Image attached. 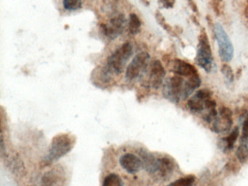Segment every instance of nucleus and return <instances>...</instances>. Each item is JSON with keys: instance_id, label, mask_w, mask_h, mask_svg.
I'll list each match as a JSON object with an SVG mask.
<instances>
[{"instance_id": "nucleus-14", "label": "nucleus", "mask_w": 248, "mask_h": 186, "mask_svg": "<svg viewBox=\"0 0 248 186\" xmlns=\"http://www.w3.org/2000/svg\"><path fill=\"white\" fill-rule=\"evenodd\" d=\"M239 135V128L236 126L228 136L219 140L217 146L223 153L229 152L234 147L235 142H236Z\"/></svg>"}, {"instance_id": "nucleus-13", "label": "nucleus", "mask_w": 248, "mask_h": 186, "mask_svg": "<svg viewBox=\"0 0 248 186\" xmlns=\"http://www.w3.org/2000/svg\"><path fill=\"white\" fill-rule=\"evenodd\" d=\"M172 71L177 75L183 76L187 78L198 74L194 65L180 59H175L172 61Z\"/></svg>"}, {"instance_id": "nucleus-11", "label": "nucleus", "mask_w": 248, "mask_h": 186, "mask_svg": "<svg viewBox=\"0 0 248 186\" xmlns=\"http://www.w3.org/2000/svg\"><path fill=\"white\" fill-rule=\"evenodd\" d=\"M165 74L166 72L162 62L158 60L152 61L149 68L148 84L152 88L159 89L163 83Z\"/></svg>"}, {"instance_id": "nucleus-5", "label": "nucleus", "mask_w": 248, "mask_h": 186, "mask_svg": "<svg viewBox=\"0 0 248 186\" xmlns=\"http://www.w3.org/2000/svg\"><path fill=\"white\" fill-rule=\"evenodd\" d=\"M215 35L218 45L219 55L222 61L229 62L233 57V46L223 26L217 23L214 26Z\"/></svg>"}, {"instance_id": "nucleus-24", "label": "nucleus", "mask_w": 248, "mask_h": 186, "mask_svg": "<svg viewBox=\"0 0 248 186\" xmlns=\"http://www.w3.org/2000/svg\"><path fill=\"white\" fill-rule=\"evenodd\" d=\"M222 0H213V7L215 13L217 16H219L221 8Z\"/></svg>"}, {"instance_id": "nucleus-4", "label": "nucleus", "mask_w": 248, "mask_h": 186, "mask_svg": "<svg viewBox=\"0 0 248 186\" xmlns=\"http://www.w3.org/2000/svg\"><path fill=\"white\" fill-rule=\"evenodd\" d=\"M196 62L206 72H210L213 68V57L207 33L204 30L199 36Z\"/></svg>"}, {"instance_id": "nucleus-23", "label": "nucleus", "mask_w": 248, "mask_h": 186, "mask_svg": "<svg viewBox=\"0 0 248 186\" xmlns=\"http://www.w3.org/2000/svg\"><path fill=\"white\" fill-rule=\"evenodd\" d=\"M175 0H159V3L164 8H171L173 7Z\"/></svg>"}, {"instance_id": "nucleus-19", "label": "nucleus", "mask_w": 248, "mask_h": 186, "mask_svg": "<svg viewBox=\"0 0 248 186\" xmlns=\"http://www.w3.org/2000/svg\"><path fill=\"white\" fill-rule=\"evenodd\" d=\"M195 180V176L191 174V175L181 177V178L172 182L168 186H192Z\"/></svg>"}, {"instance_id": "nucleus-2", "label": "nucleus", "mask_w": 248, "mask_h": 186, "mask_svg": "<svg viewBox=\"0 0 248 186\" xmlns=\"http://www.w3.org/2000/svg\"><path fill=\"white\" fill-rule=\"evenodd\" d=\"M132 54L133 46L128 42L123 44L116 49L107 60V65L103 74L104 78L110 79L114 74H121Z\"/></svg>"}, {"instance_id": "nucleus-8", "label": "nucleus", "mask_w": 248, "mask_h": 186, "mask_svg": "<svg viewBox=\"0 0 248 186\" xmlns=\"http://www.w3.org/2000/svg\"><path fill=\"white\" fill-rule=\"evenodd\" d=\"M233 113L227 107H221L217 116L212 122L211 129L216 133H226L229 132L233 125Z\"/></svg>"}, {"instance_id": "nucleus-7", "label": "nucleus", "mask_w": 248, "mask_h": 186, "mask_svg": "<svg viewBox=\"0 0 248 186\" xmlns=\"http://www.w3.org/2000/svg\"><path fill=\"white\" fill-rule=\"evenodd\" d=\"M149 58L150 56L146 52H142L136 55L126 70V78L129 81H133L143 76L147 69Z\"/></svg>"}, {"instance_id": "nucleus-10", "label": "nucleus", "mask_w": 248, "mask_h": 186, "mask_svg": "<svg viewBox=\"0 0 248 186\" xmlns=\"http://www.w3.org/2000/svg\"><path fill=\"white\" fill-rule=\"evenodd\" d=\"M212 93L208 90L197 91L188 101V107L194 113H201L204 111L206 103L211 98Z\"/></svg>"}, {"instance_id": "nucleus-17", "label": "nucleus", "mask_w": 248, "mask_h": 186, "mask_svg": "<svg viewBox=\"0 0 248 186\" xmlns=\"http://www.w3.org/2000/svg\"><path fill=\"white\" fill-rule=\"evenodd\" d=\"M102 186H123V180L118 174L111 173L104 179Z\"/></svg>"}, {"instance_id": "nucleus-20", "label": "nucleus", "mask_w": 248, "mask_h": 186, "mask_svg": "<svg viewBox=\"0 0 248 186\" xmlns=\"http://www.w3.org/2000/svg\"><path fill=\"white\" fill-rule=\"evenodd\" d=\"M63 7L66 10L74 11L82 7V0H63Z\"/></svg>"}, {"instance_id": "nucleus-12", "label": "nucleus", "mask_w": 248, "mask_h": 186, "mask_svg": "<svg viewBox=\"0 0 248 186\" xmlns=\"http://www.w3.org/2000/svg\"><path fill=\"white\" fill-rule=\"evenodd\" d=\"M120 164L124 171L130 174H136L143 168L141 158L130 153L120 156Z\"/></svg>"}, {"instance_id": "nucleus-6", "label": "nucleus", "mask_w": 248, "mask_h": 186, "mask_svg": "<svg viewBox=\"0 0 248 186\" xmlns=\"http://www.w3.org/2000/svg\"><path fill=\"white\" fill-rule=\"evenodd\" d=\"M184 79L181 76H174L170 77L164 83L163 93L164 97L171 103H179L182 99L183 89H184Z\"/></svg>"}, {"instance_id": "nucleus-9", "label": "nucleus", "mask_w": 248, "mask_h": 186, "mask_svg": "<svg viewBox=\"0 0 248 186\" xmlns=\"http://www.w3.org/2000/svg\"><path fill=\"white\" fill-rule=\"evenodd\" d=\"M125 24V17L123 14H120L113 17L107 24H103L101 28L106 36L114 39L122 34Z\"/></svg>"}, {"instance_id": "nucleus-1", "label": "nucleus", "mask_w": 248, "mask_h": 186, "mask_svg": "<svg viewBox=\"0 0 248 186\" xmlns=\"http://www.w3.org/2000/svg\"><path fill=\"white\" fill-rule=\"evenodd\" d=\"M141 159L143 168L156 180L167 181L175 171V161L168 155H156L147 151Z\"/></svg>"}, {"instance_id": "nucleus-25", "label": "nucleus", "mask_w": 248, "mask_h": 186, "mask_svg": "<svg viewBox=\"0 0 248 186\" xmlns=\"http://www.w3.org/2000/svg\"><path fill=\"white\" fill-rule=\"evenodd\" d=\"M245 16H246V17H248V5H247L246 8H245Z\"/></svg>"}, {"instance_id": "nucleus-3", "label": "nucleus", "mask_w": 248, "mask_h": 186, "mask_svg": "<svg viewBox=\"0 0 248 186\" xmlns=\"http://www.w3.org/2000/svg\"><path fill=\"white\" fill-rule=\"evenodd\" d=\"M75 138L70 134L62 133L56 135L52 139L46 162L50 164L62 158L69 154L75 145Z\"/></svg>"}, {"instance_id": "nucleus-21", "label": "nucleus", "mask_w": 248, "mask_h": 186, "mask_svg": "<svg viewBox=\"0 0 248 186\" xmlns=\"http://www.w3.org/2000/svg\"><path fill=\"white\" fill-rule=\"evenodd\" d=\"M222 74L224 76L225 78L228 80L229 82H233V79H234V75H233V70H232V67L229 66L228 64H223L221 66Z\"/></svg>"}, {"instance_id": "nucleus-15", "label": "nucleus", "mask_w": 248, "mask_h": 186, "mask_svg": "<svg viewBox=\"0 0 248 186\" xmlns=\"http://www.w3.org/2000/svg\"><path fill=\"white\" fill-rule=\"evenodd\" d=\"M201 84V78L199 77V74L188 77V79L184 81L182 94L183 100L188 98L198 87H200Z\"/></svg>"}, {"instance_id": "nucleus-22", "label": "nucleus", "mask_w": 248, "mask_h": 186, "mask_svg": "<svg viewBox=\"0 0 248 186\" xmlns=\"http://www.w3.org/2000/svg\"><path fill=\"white\" fill-rule=\"evenodd\" d=\"M248 139V115H247L245 120L242 123V137H241V141L242 142H246Z\"/></svg>"}, {"instance_id": "nucleus-16", "label": "nucleus", "mask_w": 248, "mask_h": 186, "mask_svg": "<svg viewBox=\"0 0 248 186\" xmlns=\"http://www.w3.org/2000/svg\"><path fill=\"white\" fill-rule=\"evenodd\" d=\"M141 26V22L139 16L135 13H132L129 19V31L131 34L136 35L139 33Z\"/></svg>"}, {"instance_id": "nucleus-18", "label": "nucleus", "mask_w": 248, "mask_h": 186, "mask_svg": "<svg viewBox=\"0 0 248 186\" xmlns=\"http://www.w3.org/2000/svg\"><path fill=\"white\" fill-rule=\"evenodd\" d=\"M242 142V141H241ZM236 156L241 164H245L248 161V146L246 142H242L236 151Z\"/></svg>"}]
</instances>
